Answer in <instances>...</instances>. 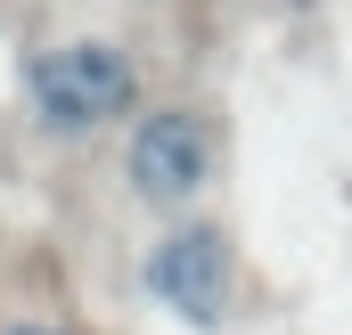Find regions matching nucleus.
I'll return each instance as SVG.
<instances>
[{"label":"nucleus","mask_w":352,"mask_h":335,"mask_svg":"<svg viewBox=\"0 0 352 335\" xmlns=\"http://www.w3.org/2000/svg\"><path fill=\"white\" fill-rule=\"evenodd\" d=\"M25 106L41 131L58 139H90L123 115H140V58L115 41H58L25 66Z\"/></svg>","instance_id":"1"},{"label":"nucleus","mask_w":352,"mask_h":335,"mask_svg":"<svg viewBox=\"0 0 352 335\" xmlns=\"http://www.w3.org/2000/svg\"><path fill=\"white\" fill-rule=\"evenodd\" d=\"M123 180L140 205L156 213H188L213 180V123L197 106H148L131 123V148H123Z\"/></svg>","instance_id":"2"},{"label":"nucleus","mask_w":352,"mask_h":335,"mask_svg":"<svg viewBox=\"0 0 352 335\" xmlns=\"http://www.w3.org/2000/svg\"><path fill=\"white\" fill-rule=\"evenodd\" d=\"M148 294L180 311V319H197V327H213V319H230V294H238V246L213 229V221H180L164 246L148 253Z\"/></svg>","instance_id":"3"},{"label":"nucleus","mask_w":352,"mask_h":335,"mask_svg":"<svg viewBox=\"0 0 352 335\" xmlns=\"http://www.w3.org/2000/svg\"><path fill=\"white\" fill-rule=\"evenodd\" d=\"M0 335H82V327H66V319H0Z\"/></svg>","instance_id":"4"}]
</instances>
